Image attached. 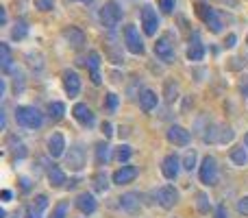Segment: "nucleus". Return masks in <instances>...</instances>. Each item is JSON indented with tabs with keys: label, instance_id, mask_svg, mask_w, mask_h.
<instances>
[{
	"label": "nucleus",
	"instance_id": "3c124183",
	"mask_svg": "<svg viewBox=\"0 0 248 218\" xmlns=\"http://www.w3.org/2000/svg\"><path fill=\"white\" fill-rule=\"evenodd\" d=\"M244 144H246V149H248V133L244 135Z\"/></svg>",
	"mask_w": 248,
	"mask_h": 218
},
{
	"label": "nucleus",
	"instance_id": "f704fd0d",
	"mask_svg": "<svg viewBox=\"0 0 248 218\" xmlns=\"http://www.w3.org/2000/svg\"><path fill=\"white\" fill-rule=\"evenodd\" d=\"M233 135H235V133H233V129L231 127H222L220 129V144H227V142H231L233 140Z\"/></svg>",
	"mask_w": 248,
	"mask_h": 218
},
{
	"label": "nucleus",
	"instance_id": "f3484780",
	"mask_svg": "<svg viewBox=\"0 0 248 218\" xmlns=\"http://www.w3.org/2000/svg\"><path fill=\"white\" fill-rule=\"evenodd\" d=\"M63 153H65V137L61 135V133H52V135L48 137V155L57 159Z\"/></svg>",
	"mask_w": 248,
	"mask_h": 218
},
{
	"label": "nucleus",
	"instance_id": "4468645a",
	"mask_svg": "<svg viewBox=\"0 0 248 218\" xmlns=\"http://www.w3.org/2000/svg\"><path fill=\"white\" fill-rule=\"evenodd\" d=\"M72 116H74V120H77V122L83 124V127H92V124L96 122L94 114H92V109L87 107L85 103H77V105H74Z\"/></svg>",
	"mask_w": 248,
	"mask_h": 218
},
{
	"label": "nucleus",
	"instance_id": "423d86ee",
	"mask_svg": "<svg viewBox=\"0 0 248 218\" xmlns=\"http://www.w3.org/2000/svg\"><path fill=\"white\" fill-rule=\"evenodd\" d=\"M124 46H126L128 52L133 55H144V39H141L140 31H137L135 24H126L124 26Z\"/></svg>",
	"mask_w": 248,
	"mask_h": 218
},
{
	"label": "nucleus",
	"instance_id": "6e6552de",
	"mask_svg": "<svg viewBox=\"0 0 248 218\" xmlns=\"http://www.w3.org/2000/svg\"><path fill=\"white\" fill-rule=\"evenodd\" d=\"M155 199L163 210H172L179 203V192H176L174 185H161L159 190H155Z\"/></svg>",
	"mask_w": 248,
	"mask_h": 218
},
{
	"label": "nucleus",
	"instance_id": "4c0bfd02",
	"mask_svg": "<svg viewBox=\"0 0 248 218\" xmlns=\"http://www.w3.org/2000/svg\"><path fill=\"white\" fill-rule=\"evenodd\" d=\"M118 103H120V101H118L116 94H107V103H105V105H107L109 111H116L118 109Z\"/></svg>",
	"mask_w": 248,
	"mask_h": 218
},
{
	"label": "nucleus",
	"instance_id": "a19ab883",
	"mask_svg": "<svg viewBox=\"0 0 248 218\" xmlns=\"http://www.w3.org/2000/svg\"><path fill=\"white\" fill-rule=\"evenodd\" d=\"M237 212H240V214H244V216H248V197H242L240 201H237Z\"/></svg>",
	"mask_w": 248,
	"mask_h": 218
},
{
	"label": "nucleus",
	"instance_id": "9b49d317",
	"mask_svg": "<svg viewBox=\"0 0 248 218\" xmlns=\"http://www.w3.org/2000/svg\"><path fill=\"white\" fill-rule=\"evenodd\" d=\"M166 137H168V142L174 144V146H187L192 135H189V131L185 127H181V124H172V127L168 129Z\"/></svg>",
	"mask_w": 248,
	"mask_h": 218
},
{
	"label": "nucleus",
	"instance_id": "20e7f679",
	"mask_svg": "<svg viewBox=\"0 0 248 218\" xmlns=\"http://www.w3.org/2000/svg\"><path fill=\"white\" fill-rule=\"evenodd\" d=\"M194 9H196V16L205 22L207 29H209L211 33H222V20H220L216 9H211L209 4H205V2H198Z\"/></svg>",
	"mask_w": 248,
	"mask_h": 218
},
{
	"label": "nucleus",
	"instance_id": "a18cd8bd",
	"mask_svg": "<svg viewBox=\"0 0 248 218\" xmlns=\"http://www.w3.org/2000/svg\"><path fill=\"white\" fill-rule=\"evenodd\" d=\"M20 185H22V190H24V192H29V190H31V181L26 179V177H20Z\"/></svg>",
	"mask_w": 248,
	"mask_h": 218
},
{
	"label": "nucleus",
	"instance_id": "a878e982",
	"mask_svg": "<svg viewBox=\"0 0 248 218\" xmlns=\"http://www.w3.org/2000/svg\"><path fill=\"white\" fill-rule=\"evenodd\" d=\"M92 185H94L96 192H107V188H109L107 172H96V175L92 177Z\"/></svg>",
	"mask_w": 248,
	"mask_h": 218
},
{
	"label": "nucleus",
	"instance_id": "412c9836",
	"mask_svg": "<svg viewBox=\"0 0 248 218\" xmlns=\"http://www.w3.org/2000/svg\"><path fill=\"white\" fill-rule=\"evenodd\" d=\"M157 103H159V96L155 94L153 90H144L140 94V107L148 114V111H153L155 107H157Z\"/></svg>",
	"mask_w": 248,
	"mask_h": 218
},
{
	"label": "nucleus",
	"instance_id": "72a5a7b5",
	"mask_svg": "<svg viewBox=\"0 0 248 218\" xmlns=\"http://www.w3.org/2000/svg\"><path fill=\"white\" fill-rule=\"evenodd\" d=\"M68 201H59L55 205V210H52V216L50 218H65V214H68Z\"/></svg>",
	"mask_w": 248,
	"mask_h": 218
},
{
	"label": "nucleus",
	"instance_id": "6ab92c4d",
	"mask_svg": "<svg viewBox=\"0 0 248 218\" xmlns=\"http://www.w3.org/2000/svg\"><path fill=\"white\" fill-rule=\"evenodd\" d=\"M202 57H205V46H202L198 33H194L192 42H189V48H187V59L189 61H202Z\"/></svg>",
	"mask_w": 248,
	"mask_h": 218
},
{
	"label": "nucleus",
	"instance_id": "f257e3e1",
	"mask_svg": "<svg viewBox=\"0 0 248 218\" xmlns=\"http://www.w3.org/2000/svg\"><path fill=\"white\" fill-rule=\"evenodd\" d=\"M16 122L24 129H39L44 124V116L37 107L20 105V107H16Z\"/></svg>",
	"mask_w": 248,
	"mask_h": 218
},
{
	"label": "nucleus",
	"instance_id": "c85d7f7f",
	"mask_svg": "<svg viewBox=\"0 0 248 218\" xmlns=\"http://www.w3.org/2000/svg\"><path fill=\"white\" fill-rule=\"evenodd\" d=\"M26 35H29V24H26L24 20H17L11 29V37L13 39H24Z\"/></svg>",
	"mask_w": 248,
	"mask_h": 218
},
{
	"label": "nucleus",
	"instance_id": "dca6fc26",
	"mask_svg": "<svg viewBox=\"0 0 248 218\" xmlns=\"http://www.w3.org/2000/svg\"><path fill=\"white\" fill-rule=\"evenodd\" d=\"M85 66H87V70H90L92 83H94V85H100L103 79H100V72H98V68H100V55L98 52L92 50L90 55H87V59H85Z\"/></svg>",
	"mask_w": 248,
	"mask_h": 218
},
{
	"label": "nucleus",
	"instance_id": "4be33fe9",
	"mask_svg": "<svg viewBox=\"0 0 248 218\" xmlns=\"http://www.w3.org/2000/svg\"><path fill=\"white\" fill-rule=\"evenodd\" d=\"M0 66H2L4 72H11L13 70L11 48H9V44H4V42H0Z\"/></svg>",
	"mask_w": 248,
	"mask_h": 218
},
{
	"label": "nucleus",
	"instance_id": "bb28decb",
	"mask_svg": "<svg viewBox=\"0 0 248 218\" xmlns=\"http://www.w3.org/2000/svg\"><path fill=\"white\" fill-rule=\"evenodd\" d=\"M7 144L13 149V153H16V157H17V159L26 157V146H24V142L17 140L16 135H9V137H7Z\"/></svg>",
	"mask_w": 248,
	"mask_h": 218
},
{
	"label": "nucleus",
	"instance_id": "37998d69",
	"mask_svg": "<svg viewBox=\"0 0 248 218\" xmlns=\"http://www.w3.org/2000/svg\"><path fill=\"white\" fill-rule=\"evenodd\" d=\"M39 216H42V212H39L35 205H31L29 210H26V218H39Z\"/></svg>",
	"mask_w": 248,
	"mask_h": 218
},
{
	"label": "nucleus",
	"instance_id": "79ce46f5",
	"mask_svg": "<svg viewBox=\"0 0 248 218\" xmlns=\"http://www.w3.org/2000/svg\"><path fill=\"white\" fill-rule=\"evenodd\" d=\"M240 94L248 96V74L246 77H242V81H240Z\"/></svg>",
	"mask_w": 248,
	"mask_h": 218
},
{
	"label": "nucleus",
	"instance_id": "0eeeda50",
	"mask_svg": "<svg viewBox=\"0 0 248 218\" xmlns=\"http://www.w3.org/2000/svg\"><path fill=\"white\" fill-rule=\"evenodd\" d=\"M155 55H157L163 64H174L176 50H174V44H172L170 35H161V37L155 42Z\"/></svg>",
	"mask_w": 248,
	"mask_h": 218
},
{
	"label": "nucleus",
	"instance_id": "f03ea898",
	"mask_svg": "<svg viewBox=\"0 0 248 218\" xmlns=\"http://www.w3.org/2000/svg\"><path fill=\"white\" fill-rule=\"evenodd\" d=\"M98 20H100V24H103L105 29L113 31L118 24H120V20H122V9H120V4L113 2V0L105 2L103 7H100V11H98Z\"/></svg>",
	"mask_w": 248,
	"mask_h": 218
},
{
	"label": "nucleus",
	"instance_id": "aec40b11",
	"mask_svg": "<svg viewBox=\"0 0 248 218\" xmlns=\"http://www.w3.org/2000/svg\"><path fill=\"white\" fill-rule=\"evenodd\" d=\"M118 201H120V207L124 212H131V214H133V212L140 210V201H141V199H140V194H137V192H126V194H122Z\"/></svg>",
	"mask_w": 248,
	"mask_h": 218
},
{
	"label": "nucleus",
	"instance_id": "f8f14e48",
	"mask_svg": "<svg viewBox=\"0 0 248 218\" xmlns=\"http://www.w3.org/2000/svg\"><path fill=\"white\" fill-rule=\"evenodd\" d=\"M65 166H70V170L78 172L85 166V149L83 146H72L70 153L65 155Z\"/></svg>",
	"mask_w": 248,
	"mask_h": 218
},
{
	"label": "nucleus",
	"instance_id": "cd10ccee",
	"mask_svg": "<svg viewBox=\"0 0 248 218\" xmlns=\"http://www.w3.org/2000/svg\"><path fill=\"white\" fill-rule=\"evenodd\" d=\"M48 116H50V120L59 122V120L65 116V105H63V103H59V101L50 103V105H48Z\"/></svg>",
	"mask_w": 248,
	"mask_h": 218
},
{
	"label": "nucleus",
	"instance_id": "2eb2a0df",
	"mask_svg": "<svg viewBox=\"0 0 248 218\" xmlns=\"http://www.w3.org/2000/svg\"><path fill=\"white\" fill-rule=\"evenodd\" d=\"M135 177H137V168L135 166H122V168H118V170L113 172L111 181L116 185H126V184H133Z\"/></svg>",
	"mask_w": 248,
	"mask_h": 218
},
{
	"label": "nucleus",
	"instance_id": "2f4dec72",
	"mask_svg": "<svg viewBox=\"0 0 248 218\" xmlns=\"http://www.w3.org/2000/svg\"><path fill=\"white\" fill-rule=\"evenodd\" d=\"M131 155H133V149L128 144H122V146H118V151H116V159L118 162H128L131 159Z\"/></svg>",
	"mask_w": 248,
	"mask_h": 218
},
{
	"label": "nucleus",
	"instance_id": "9d476101",
	"mask_svg": "<svg viewBox=\"0 0 248 218\" xmlns=\"http://www.w3.org/2000/svg\"><path fill=\"white\" fill-rule=\"evenodd\" d=\"M181 166H183V162H181L174 153L166 155V157H163V162H161V175L166 177V179H170V181L176 179V177H179Z\"/></svg>",
	"mask_w": 248,
	"mask_h": 218
},
{
	"label": "nucleus",
	"instance_id": "a211bd4d",
	"mask_svg": "<svg viewBox=\"0 0 248 218\" xmlns=\"http://www.w3.org/2000/svg\"><path fill=\"white\" fill-rule=\"evenodd\" d=\"M77 207L83 212V214H94L96 212V207H98V203H96V199H94V194H90V192H81L77 197Z\"/></svg>",
	"mask_w": 248,
	"mask_h": 218
},
{
	"label": "nucleus",
	"instance_id": "49530a36",
	"mask_svg": "<svg viewBox=\"0 0 248 218\" xmlns=\"http://www.w3.org/2000/svg\"><path fill=\"white\" fill-rule=\"evenodd\" d=\"M235 42H237L235 35H229V37H227V48H233V46H235Z\"/></svg>",
	"mask_w": 248,
	"mask_h": 218
},
{
	"label": "nucleus",
	"instance_id": "09e8293b",
	"mask_svg": "<svg viewBox=\"0 0 248 218\" xmlns=\"http://www.w3.org/2000/svg\"><path fill=\"white\" fill-rule=\"evenodd\" d=\"M2 199L4 201H9V199H11V192H9V190H2Z\"/></svg>",
	"mask_w": 248,
	"mask_h": 218
},
{
	"label": "nucleus",
	"instance_id": "b1692460",
	"mask_svg": "<svg viewBox=\"0 0 248 218\" xmlns=\"http://www.w3.org/2000/svg\"><path fill=\"white\" fill-rule=\"evenodd\" d=\"M229 157H231V162L235 164V166H246L248 164V151L244 146H233L231 153H229Z\"/></svg>",
	"mask_w": 248,
	"mask_h": 218
},
{
	"label": "nucleus",
	"instance_id": "8fccbe9b",
	"mask_svg": "<svg viewBox=\"0 0 248 218\" xmlns=\"http://www.w3.org/2000/svg\"><path fill=\"white\" fill-rule=\"evenodd\" d=\"M72 2H83V4H90L92 0H72Z\"/></svg>",
	"mask_w": 248,
	"mask_h": 218
},
{
	"label": "nucleus",
	"instance_id": "58836bf2",
	"mask_svg": "<svg viewBox=\"0 0 248 218\" xmlns=\"http://www.w3.org/2000/svg\"><path fill=\"white\" fill-rule=\"evenodd\" d=\"M33 205H35V207H37V210H39V212H44V210H46V207H48V199H46V197H44V194H39V197H37V199H35V203H33Z\"/></svg>",
	"mask_w": 248,
	"mask_h": 218
},
{
	"label": "nucleus",
	"instance_id": "e433bc0d",
	"mask_svg": "<svg viewBox=\"0 0 248 218\" xmlns=\"http://www.w3.org/2000/svg\"><path fill=\"white\" fill-rule=\"evenodd\" d=\"M174 4H176V0H159V7H161L163 13H172L174 11Z\"/></svg>",
	"mask_w": 248,
	"mask_h": 218
},
{
	"label": "nucleus",
	"instance_id": "c03bdc74",
	"mask_svg": "<svg viewBox=\"0 0 248 218\" xmlns=\"http://www.w3.org/2000/svg\"><path fill=\"white\" fill-rule=\"evenodd\" d=\"M103 133H105V137H111L113 135V127L109 122H103Z\"/></svg>",
	"mask_w": 248,
	"mask_h": 218
},
{
	"label": "nucleus",
	"instance_id": "de8ad7c7",
	"mask_svg": "<svg viewBox=\"0 0 248 218\" xmlns=\"http://www.w3.org/2000/svg\"><path fill=\"white\" fill-rule=\"evenodd\" d=\"M0 22L7 24V11H4V9H0Z\"/></svg>",
	"mask_w": 248,
	"mask_h": 218
},
{
	"label": "nucleus",
	"instance_id": "5701e85b",
	"mask_svg": "<svg viewBox=\"0 0 248 218\" xmlns=\"http://www.w3.org/2000/svg\"><path fill=\"white\" fill-rule=\"evenodd\" d=\"M48 181H50V185H55V188H61V185L65 184V172L61 170L59 166L52 164V166L48 168Z\"/></svg>",
	"mask_w": 248,
	"mask_h": 218
},
{
	"label": "nucleus",
	"instance_id": "7ed1b4c3",
	"mask_svg": "<svg viewBox=\"0 0 248 218\" xmlns=\"http://www.w3.org/2000/svg\"><path fill=\"white\" fill-rule=\"evenodd\" d=\"M140 20H141V31H144V35L155 37L157 31H159V26H161V20H159L157 9H155L153 4H144L141 11H140Z\"/></svg>",
	"mask_w": 248,
	"mask_h": 218
},
{
	"label": "nucleus",
	"instance_id": "7c9ffc66",
	"mask_svg": "<svg viewBox=\"0 0 248 218\" xmlns=\"http://www.w3.org/2000/svg\"><path fill=\"white\" fill-rule=\"evenodd\" d=\"M163 96H166L168 103H174V101L179 99V87H176V83L168 81L166 87H163Z\"/></svg>",
	"mask_w": 248,
	"mask_h": 218
},
{
	"label": "nucleus",
	"instance_id": "393cba45",
	"mask_svg": "<svg viewBox=\"0 0 248 218\" xmlns=\"http://www.w3.org/2000/svg\"><path fill=\"white\" fill-rule=\"evenodd\" d=\"M109 157H111V149H109L107 142L96 144V164H98V166H103V164L109 162Z\"/></svg>",
	"mask_w": 248,
	"mask_h": 218
},
{
	"label": "nucleus",
	"instance_id": "ea45409f",
	"mask_svg": "<svg viewBox=\"0 0 248 218\" xmlns=\"http://www.w3.org/2000/svg\"><path fill=\"white\" fill-rule=\"evenodd\" d=\"M214 218H229V210H227V205H224V203H220V205L216 207Z\"/></svg>",
	"mask_w": 248,
	"mask_h": 218
},
{
	"label": "nucleus",
	"instance_id": "ddd939ff",
	"mask_svg": "<svg viewBox=\"0 0 248 218\" xmlns=\"http://www.w3.org/2000/svg\"><path fill=\"white\" fill-rule=\"evenodd\" d=\"M63 39L68 42L70 48H74V50H78V48H83V44H85V33H83L78 26H68V29H63Z\"/></svg>",
	"mask_w": 248,
	"mask_h": 218
},
{
	"label": "nucleus",
	"instance_id": "1a4fd4ad",
	"mask_svg": "<svg viewBox=\"0 0 248 218\" xmlns=\"http://www.w3.org/2000/svg\"><path fill=\"white\" fill-rule=\"evenodd\" d=\"M61 81H63V90H65V94H68L70 99L78 96V92H81V77H78L74 70H63Z\"/></svg>",
	"mask_w": 248,
	"mask_h": 218
},
{
	"label": "nucleus",
	"instance_id": "39448f33",
	"mask_svg": "<svg viewBox=\"0 0 248 218\" xmlns=\"http://www.w3.org/2000/svg\"><path fill=\"white\" fill-rule=\"evenodd\" d=\"M198 177H201V184L205 185H216L218 184V162H216L214 155H207L202 157V164L198 168Z\"/></svg>",
	"mask_w": 248,
	"mask_h": 218
},
{
	"label": "nucleus",
	"instance_id": "473e14b6",
	"mask_svg": "<svg viewBox=\"0 0 248 218\" xmlns=\"http://www.w3.org/2000/svg\"><path fill=\"white\" fill-rule=\"evenodd\" d=\"M183 168H185V170H192V168H196V151L189 149L187 153H185V157H183Z\"/></svg>",
	"mask_w": 248,
	"mask_h": 218
},
{
	"label": "nucleus",
	"instance_id": "c756f323",
	"mask_svg": "<svg viewBox=\"0 0 248 218\" xmlns=\"http://www.w3.org/2000/svg\"><path fill=\"white\" fill-rule=\"evenodd\" d=\"M196 210L201 212V214H209L211 203H209V197H207L205 192H198L196 194Z\"/></svg>",
	"mask_w": 248,
	"mask_h": 218
},
{
	"label": "nucleus",
	"instance_id": "c9c22d12",
	"mask_svg": "<svg viewBox=\"0 0 248 218\" xmlns=\"http://www.w3.org/2000/svg\"><path fill=\"white\" fill-rule=\"evenodd\" d=\"M35 7L39 11H52L55 9V0H35Z\"/></svg>",
	"mask_w": 248,
	"mask_h": 218
}]
</instances>
